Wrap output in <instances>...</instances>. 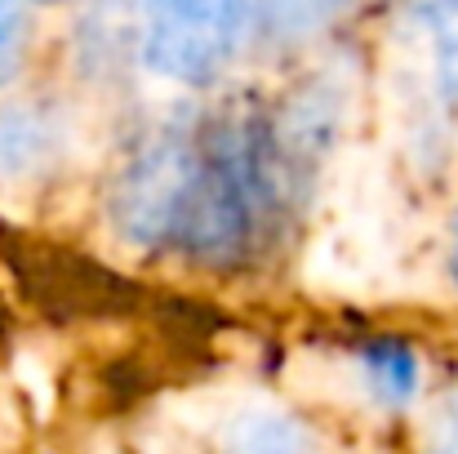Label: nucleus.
<instances>
[{"label":"nucleus","mask_w":458,"mask_h":454,"mask_svg":"<svg viewBox=\"0 0 458 454\" xmlns=\"http://www.w3.org/2000/svg\"><path fill=\"white\" fill-rule=\"evenodd\" d=\"M307 112L241 107L169 125L139 143L112 183V223L143 250L236 272L263 263L290 232L311 156Z\"/></svg>","instance_id":"nucleus-1"},{"label":"nucleus","mask_w":458,"mask_h":454,"mask_svg":"<svg viewBox=\"0 0 458 454\" xmlns=\"http://www.w3.org/2000/svg\"><path fill=\"white\" fill-rule=\"evenodd\" d=\"M245 22V0H143V58L156 76L209 85L232 63Z\"/></svg>","instance_id":"nucleus-2"},{"label":"nucleus","mask_w":458,"mask_h":454,"mask_svg":"<svg viewBox=\"0 0 458 454\" xmlns=\"http://www.w3.org/2000/svg\"><path fill=\"white\" fill-rule=\"evenodd\" d=\"M58 151V130L49 116L22 103L0 107V178H27L45 169Z\"/></svg>","instance_id":"nucleus-3"},{"label":"nucleus","mask_w":458,"mask_h":454,"mask_svg":"<svg viewBox=\"0 0 458 454\" xmlns=\"http://www.w3.org/2000/svg\"><path fill=\"white\" fill-rule=\"evenodd\" d=\"M356 0H245V13L267 40H303L338 22Z\"/></svg>","instance_id":"nucleus-4"},{"label":"nucleus","mask_w":458,"mask_h":454,"mask_svg":"<svg viewBox=\"0 0 458 454\" xmlns=\"http://www.w3.org/2000/svg\"><path fill=\"white\" fill-rule=\"evenodd\" d=\"M227 454H316V441L276 410H250L227 424Z\"/></svg>","instance_id":"nucleus-5"},{"label":"nucleus","mask_w":458,"mask_h":454,"mask_svg":"<svg viewBox=\"0 0 458 454\" xmlns=\"http://www.w3.org/2000/svg\"><path fill=\"white\" fill-rule=\"evenodd\" d=\"M360 370H365V383L374 388V397L401 406L419 392V356L396 343V338H374L360 347Z\"/></svg>","instance_id":"nucleus-6"},{"label":"nucleus","mask_w":458,"mask_h":454,"mask_svg":"<svg viewBox=\"0 0 458 454\" xmlns=\"http://www.w3.org/2000/svg\"><path fill=\"white\" fill-rule=\"evenodd\" d=\"M423 27H428L437 90L445 103L458 107V0H423Z\"/></svg>","instance_id":"nucleus-7"},{"label":"nucleus","mask_w":458,"mask_h":454,"mask_svg":"<svg viewBox=\"0 0 458 454\" xmlns=\"http://www.w3.org/2000/svg\"><path fill=\"white\" fill-rule=\"evenodd\" d=\"M27 36V0H0V85L13 76Z\"/></svg>","instance_id":"nucleus-8"},{"label":"nucleus","mask_w":458,"mask_h":454,"mask_svg":"<svg viewBox=\"0 0 458 454\" xmlns=\"http://www.w3.org/2000/svg\"><path fill=\"white\" fill-rule=\"evenodd\" d=\"M450 272H454V286H458V223H454V250H450Z\"/></svg>","instance_id":"nucleus-9"}]
</instances>
